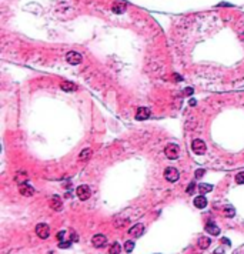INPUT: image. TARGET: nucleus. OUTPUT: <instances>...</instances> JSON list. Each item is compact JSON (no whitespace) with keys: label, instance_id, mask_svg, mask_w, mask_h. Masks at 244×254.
I'll list each match as a JSON object with an SVG mask.
<instances>
[{"label":"nucleus","instance_id":"1","mask_svg":"<svg viewBox=\"0 0 244 254\" xmlns=\"http://www.w3.org/2000/svg\"><path fill=\"white\" fill-rule=\"evenodd\" d=\"M164 153H166V156L169 158L176 160L178 157V154H180V149H178L177 144H167L166 149H164Z\"/></svg>","mask_w":244,"mask_h":254},{"label":"nucleus","instance_id":"2","mask_svg":"<svg viewBox=\"0 0 244 254\" xmlns=\"http://www.w3.org/2000/svg\"><path fill=\"white\" fill-rule=\"evenodd\" d=\"M178 177H180V174H178L177 169H174V167H167V169L164 170V179H166L167 181L174 183V181L178 180Z\"/></svg>","mask_w":244,"mask_h":254},{"label":"nucleus","instance_id":"3","mask_svg":"<svg viewBox=\"0 0 244 254\" xmlns=\"http://www.w3.org/2000/svg\"><path fill=\"white\" fill-rule=\"evenodd\" d=\"M76 194H77V197L80 200H87L92 196V190H90L89 186H86V184H83V186H79L77 190H76Z\"/></svg>","mask_w":244,"mask_h":254},{"label":"nucleus","instance_id":"4","mask_svg":"<svg viewBox=\"0 0 244 254\" xmlns=\"http://www.w3.org/2000/svg\"><path fill=\"white\" fill-rule=\"evenodd\" d=\"M36 234L40 237V239L46 240L50 236V227H49L47 224H45V223H40V224L36 226Z\"/></svg>","mask_w":244,"mask_h":254},{"label":"nucleus","instance_id":"5","mask_svg":"<svg viewBox=\"0 0 244 254\" xmlns=\"http://www.w3.org/2000/svg\"><path fill=\"white\" fill-rule=\"evenodd\" d=\"M191 150L196 153V154H204L206 153V150H207V147H206V143H204L203 140H200V139H197V140H194L191 143Z\"/></svg>","mask_w":244,"mask_h":254},{"label":"nucleus","instance_id":"6","mask_svg":"<svg viewBox=\"0 0 244 254\" xmlns=\"http://www.w3.org/2000/svg\"><path fill=\"white\" fill-rule=\"evenodd\" d=\"M66 60L70 64H73V66H76V64H79V63H81V60H83V57H81L80 53L77 52H70V53H67L66 56Z\"/></svg>","mask_w":244,"mask_h":254},{"label":"nucleus","instance_id":"7","mask_svg":"<svg viewBox=\"0 0 244 254\" xmlns=\"http://www.w3.org/2000/svg\"><path fill=\"white\" fill-rule=\"evenodd\" d=\"M92 243L94 247H103L106 246V243H107V239H106V236H103V234H96V236L92 239Z\"/></svg>","mask_w":244,"mask_h":254},{"label":"nucleus","instance_id":"8","mask_svg":"<svg viewBox=\"0 0 244 254\" xmlns=\"http://www.w3.org/2000/svg\"><path fill=\"white\" fill-rule=\"evenodd\" d=\"M19 190H20V194L26 196V197H30V196L34 194V188L32 187V186H29L27 183H20V187H19Z\"/></svg>","mask_w":244,"mask_h":254},{"label":"nucleus","instance_id":"9","mask_svg":"<svg viewBox=\"0 0 244 254\" xmlns=\"http://www.w3.org/2000/svg\"><path fill=\"white\" fill-rule=\"evenodd\" d=\"M150 114H152V111H150L148 107H140L136 113V118L137 120H146V118L150 117Z\"/></svg>","mask_w":244,"mask_h":254},{"label":"nucleus","instance_id":"10","mask_svg":"<svg viewBox=\"0 0 244 254\" xmlns=\"http://www.w3.org/2000/svg\"><path fill=\"white\" fill-rule=\"evenodd\" d=\"M143 231H144V226L139 223V224H134L133 227L130 228L129 234H130V236H133V237H139V236H141V234H143Z\"/></svg>","mask_w":244,"mask_h":254},{"label":"nucleus","instance_id":"11","mask_svg":"<svg viewBox=\"0 0 244 254\" xmlns=\"http://www.w3.org/2000/svg\"><path fill=\"white\" fill-rule=\"evenodd\" d=\"M50 207H52L53 210H56V211L62 210L63 203H62V199H60L59 196H53L52 199H50Z\"/></svg>","mask_w":244,"mask_h":254},{"label":"nucleus","instance_id":"12","mask_svg":"<svg viewBox=\"0 0 244 254\" xmlns=\"http://www.w3.org/2000/svg\"><path fill=\"white\" fill-rule=\"evenodd\" d=\"M206 231L210 233L211 236H218V234H220V228L217 227V224H216V223L208 221L207 224H206Z\"/></svg>","mask_w":244,"mask_h":254},{"label":"nucleus","instance_id":"13","mask_svg":"<svg viewBox=\"0 0 244 254\" xmlns=\"http://www.w3.org/2000/svg\"><path fill=\"white\" fill-rule=\"evenodd\" d=\"M194 206L197 209H204L207 206V199L204 196H197V197H194Z\"/></svg>","mask_w":244,"mask_h":254},{"label":"nucleus","instance_id":"14","mask_svg":"<svg viewBox=\"0 0 244 254\" xmlns=\"http://www.w3.org/2000/svg\"><path fill=\"white\" fill-rule=\"evenodd\" d=\"M60 87L63 88L64 92H76L77 90V86L74 84V83H70V81H63Z\"/></svg>","mask_w":244,"mask_h":254},{"label":"nucleus","instance_id":"15","mask_svg":"<svg viewBox=\"0 0 244 254\" xmlns=\"http://www.w3.org/2000/svg\"><path fill=\"white\" fill-rule=\"evenodd\" d=\"M211 244V240L208 239V237H200L199 239V247L201 248V250H206V248H208Z\"/></svg>","mask_w":244,"mask_h":254},{"label":"nucleus","instance_id":"16","mask_svg":"<svg viewBox=\"0 0 244 254\" xmlns=\"http://www.w3.org/2000/svg\"><path fill=\"white\" fill-rule=\"evenodd\" d=\"M111 10L114 11V13H117V15H122V13H124L126 11V4L124 3H114L113 4V7H111Z\"/></svg>","mask_w":244,"mask_h":254},{"label":"nucleus","instance_id":"17","mask_svg":"<svg viewBox=\"0 0 244 254\" xmlns=\"http://www.w3.org/2000/svg\"><path fill=\"white\" fill-rule=\"evenodd\" d=\"M211 190H213V186H211V184L201 183V184L199 186V192L201 193V194H204V193H210Z\"/></svg>","mask_w":244,"mask_h":254},{"label":"nucleus","instance_id":"18","mask_svg":"<svg viewBox=\"0 0 244 254\" xmlns=\"http://www.w3.org/2000/svg\"><path fill=\"white\" fill-rule=\"evenodd\" d=\"M120 251H122V247H120V244H118L117 241L111 244L110 248H109V253L110 254H120Z\"/></svg>","mask_w":244,"mask_h":254},{"label":"nucleus","instance_id":"19","mask_svg":"<svg viewBox=\"0 0 244 254\" xmlns=\"http://www.w3.org/2000/svg\"><path fill=\"white\" fill-rule=\"evenodd\" d=\"M133 250H134V241H131V240L126 241V243H124V251H126V253H131Z\"/></svg>","mask_w":244,"mask_h":254},{"label":"nucleus","instance_id":"20","mask_svg":"<svg viewBox=\"0 0 244 254\" xmlns=\"http://www.w3.org/2000/svg\"><path fill=\"white\" fill-rule=\"evenodd\" d=\"M92 154V149H84V150L81 151V154H80V160H86V158L89 157V156Z\"/></svg>","mask_w":244,"mask_h":254},{"label":"nucleus","instance_id":"21","mask_svg":"<svg viewBox=\"0 0 244 254\" xmlns=\"http://www.w3.org/2000/svg\"><path fill=\"white\" fill-rule=\"evenodd\" d=\"M224 213H226L227 217H234V214H236V211H234V209L231 206H227L226 209H224Z\"/></svg>","mask_w":244,"mask_h":254},{"label":"nucleus","instance_id":"22","mask_svg":"<svg viewBox=\"0 0 244 254\" xmlns=\"http://www.w3.org/2000/svg\"><path fill=\"white\" fill-rule=\"evenodd\" d=\"M236 181L238 184H244V171H240V173L236 176Z\"/></svg>","mask_w":244,"mask_h":254},{"label":"nucleus","instance_id":"23","mask_svg":"<svg viewBox=\"0 0 244 254\" xmlns=\"http://www.w3.org/2000/svg\"><path fill=\"white\" fill-rule=\"evenodd\" d=\"M194 190H196V184L190 183L189 187H187V194H193V193H194Z\"/></svg>","mask_w":244,"mask_h":254},{"label":"nucleus","instance_id":"24","mask_svg":"<svg viewBox=\"0 0 244 254\" xmlns=\"http://www.w3.org/2000/svg\"><path fill=\"white\" fill-rule=\"evenodd\" d=\"M70 246H71L70 241H60V243H59V247H60V248H69Z\"/></svg>","mask_w":244,"mask_h":254},{"label":"nucleus","instance_id":"25","mask_svg":"<svg viewBox=\"0 0 244 254\" xmlns=\"http://www.w3.org/2000/svg\"><path fill=\"white\" fill-rule=\"evenodd\" d=\"M204 174H206V170H204V169H199L196 171V179H201Z\"/></svg>","mask_w":244,"mask_h":254},{"label":"nucleus","instance_id":"26","mask_svg":"<svg viewBox=\"0 0 244 254\" xmlns=\"http://www.w3.org/2000/svg\"><path fill=\"white\" fill-rule=\"evenodd\" d=\"M66 236V231H59V234H57V239L60 240V241H63V237Z\"/></svg>","mask_w":244,"mask_h":254},{"label":"nucleus","instance_id":"27","mask_svg":"<svg viewBox=\"0 0 244 254\" xmlns=\"http://www.w3.org/2000/svg\"><path fill=\"white\" fill-rule=\"evenodd\" d=\"M184 93H186V94H193V93H194V90H193L191 87H187V88L184 90Z\"/></svg>","mask_w":244,"mask_h":254},{"label":"nucleus","instance_id":"28","mask_svg":"<svg viewBox=\"0 0 244 254\" xmlns=\"http://www.w3.org/2000/svg\"><path fill=\"white\" fill-rule=\"evenodd\" d=\"M221 243L229 244V246H230V240H229V239H226V237H223V239H221Z\"/></svg>","mask_w":244,"mask_h":254},{"label":"nucleus","instance_id":"29","mask_svg":"<svg viewBox=\"0 0 244 254\" xmlns=\"http://www.w3.org/2000/svg\"><path fill=\"white\" fill-rule=\"evenodd\" d=\"M196 104V100H190V106H194Z\"/></svg>","mask_w":244,"mask_h":254},{"label":"nucleus","instance_id":"30","mask_svg":"<svg viewBox=\"0 0 244 254\" xmlns=\"http://www.w3.org/2000/svg\"><path fill=\"white\" fill-rule=\"evenodd\" d=\"M214 254H223V250H218V251L216 250V251H214Z\"/></svg>","mask_w":244,"mask_h":254}]
</instances>
